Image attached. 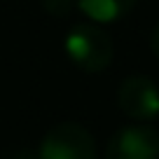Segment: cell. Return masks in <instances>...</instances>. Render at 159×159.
Masks as SVG:
<instances>
[{
    "mask_svg": "<svg viewBox=\"0 0 159 159\" xmlns=\"http://www.w3.org/2000/svg\"><path fill=\"white\" fill-rule=\"evenodd\" d=\"M117 105L126 117L150 122L159 117V87L145 75H129L117 89Z\"/></svg>",
    "mask_w": 159,
    "mask_h": 159,
    "instance_id": "3957f363",
    "label": "cell"
},
{
    "mask_svg": "<svg viewBox=\"0 0 159 159\" xmlns=\"http://www.w3.org/2000/svg\"><path fill=\"white\" fill-rule=\"evenodd\" d=\"M105 159H159V134L145 124L124 126L110 136Z\"/></svg>",
    "mask_w": 159,
    "mask_h": 159,
    "instance_id": "277c9868",
    "label": "cell"
},
{
    "mask_svg": "<svg viewBox=\"0 0 159 159\" xmlns=\"http://www.w3.org/2000/svg\"><path fill=\"white\" fill-rule=\"evenodd\" d=\"M38 159H96V140L77 122H61L45 134Z\"/></svg>",
    "mask_w": 159,
    "mask_h": 159,
    "instance_id": "7a4b0ae2",
    "label": "cell"
},
{
    "mask_svg": "<svg viewBox=\"0 0 159 159\" xmlns=\"http://www.w3.org/2000/svg\"><path fill=\"white\" fill-rule=\"evenodd\" d=\"M66 54L84 73H101L112 63V40L96 24H75L66 33Z\"/></svg>",
    "mask_w": 159,
    "mask_h": 159,
    "instance_id": "6da1fadb",
    "label": "cell"
},
{
    "mask_svg": "<svg viewBox=\"0 0 159 159\" xmlns=\"http://www.w3.org/2000/svg\"><path fill=\"white\" fill-rule=\"evenodd\" d=\"M5 159H38V152H33V150H26V148H21V150H12V152L7 154Z\"/></svg>",
    "mask_w": 159,
    "mask_h": 159,
    "instance_id": "52a82bcc",
    "label": "cell"
},
{
    "mask_svg": "<svg viewBox=\"0 0 159 159\" xmlns=\"http://www.w3.org/2000/svg\"><path fill=\"white\" fill-rule=\"evenodd\" d=\"M136 2L138 0H77V7L96 24H115L124 19L136 7Z\"/></svg>",
    "mask_w": 159,
    "mask_h": 159,
    "instance_id": "5b68a950",
    "label": "cell"
},
{
    "mask_svg": "<svg viewBox=\"0 0 159 159\" xmlns=\"http://www.w3.org/2000/svg\"><path fill=\"white\" fill-rule=\"evenodd\" d=\"M42 2V10L47 14L56 16V19H66V16L73 14V10L77 7V0H40Z\"/></svg>",
    "mask_w": 159,
    "mask_h": 159,
    "instance_id": "8992f818",
    "label": "cell"
},
{
    "mask_svg": "<svg viewBox=\"0 0 159 159\" xmlns=\"http://www.w3.org/2000/svg\"><path fill=\"white\" fill-rule=\"evenodd\" d=\"M150 49H152V54L157 56V61H159V24L154 26L152 35H150Z\"/></svg>",
    "mask_w": 159,
    "mask_h": 159,
    "instance_id": "ba28073f",
    "label": "cell"
}]
</instances>
